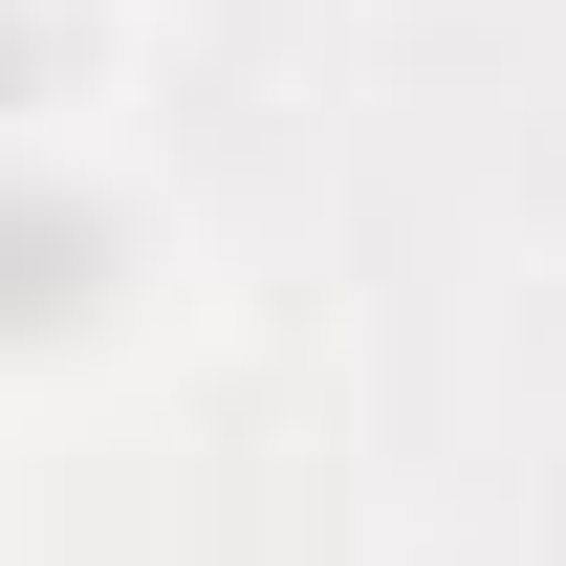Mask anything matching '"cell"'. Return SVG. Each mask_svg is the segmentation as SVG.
Instances as JSON below:
<instances>
[{
    "label": "cell",
    "mask_w": 566,
    "mask_h": 566,
    "mask_svg": "<svg viewBox=\"0 0 566 566\" xmlns=\"http://www.w3.org/2000/svg\"><path fill=\"white\" fill-rule=\"evenodd\" d=\"M87 305H109V218L44 175V197H22V327H87Z\"/></svg>",
    "instance_id": "6da1fadb"
}]
</instances>
